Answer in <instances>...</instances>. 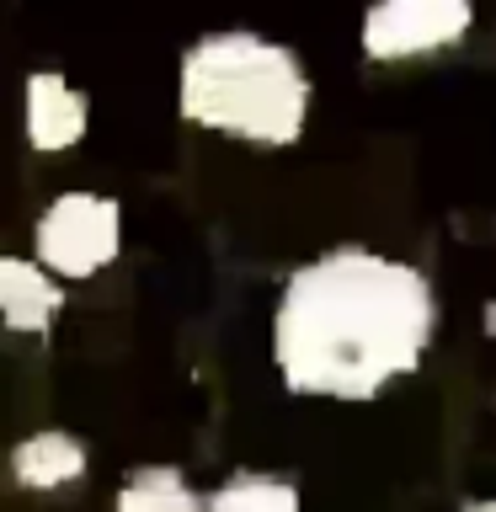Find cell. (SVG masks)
<instances>
[{
  "label": "cell",
  "instance_id": "cell-7",
  "mask_svg": "<svg viewBox=\"0 0 496 512\" xmlns=\"http://www.w3.org/2000/svg\"><path fill=\"white\" fill-rule=\"evenodd\" d=\"M64 288L32 256H0V326L16 336H38L59 320Z\"/></svg>",
  "mask_w": 496,
  "mask_h": 512
},
{
  "label": "cell",
  "instance_id": "cell-10",
  "mask_svg": "<svg viewBox=\"0 0 496 512\" xmlns=\"http://www.w3.org/2000/svg\"><path fill=\"white\" fill-rule=\"evenodd\" d=\"M459 512H496V496H475V502H464Z\"/></svg>",
  "mask_w": 496,
  "mask_h": 512
},
{
  "label": "cell",
  "instance_id": "cell-5",
  "mask_svg": "<svg viewBox=\"0 0 496 512\" xmlns=\"http://www.w3.org/2000/svg\"><path fill=\"white\" fill-rule=\"evenodd\" d=\"M91 134V102L64 70H32L22 80V139L32 155H70Z\"/></svg>",
  "mask_w": 496,
  "mask_h": 512
},
{
  "label": "cell",
  "instance_id": "cell-9",
  "mask_svg": "<svg viewBox=\"0 0 496 512\" xmlns=\"http://www.w3.org/2000/svg\"><path fill=\"white\" fill-rule=\"evenodd\" d=\"M203 512H304V496L294 480L267 470H235L203 496Z\"/></svg>",
  "mask_w": 496,
  "mask_h": 512
},
{
  "label": "cell",
  "instance_id": "cell-11",
  "mask_svg": "<svg viewBox=\"0 0 496 512\" xmlns=\"http://www.w3.org/2000/svg\"><path fill=\"white\" fill-rule=\"evenodd\" d=\"M480 326H486V331L496 336V304H486V315H480Z\"/></svg>",
  "mask_w": 496,
  "mask_h": 512
},
{
  "label": "cell",
  "instance_id": "cell-4",
  "mask_svg": "<svg viewBox=\"0 0 496 512\" xmlns=\"http://www.w3.org/2000/svg\"><path fill=\"white\" fill-rule=\"evenodd\" d=\"M475 27L470 0H384L363 16L358 48L368 64H411L459 48Z\"/></svg>",
  "mask_w": 496,
  "mask_h": 512
},
{
  "label": "cell",
  "instance_id": "cell-8",
  "mask_svg": "<svg viewBox=\"0 0 496 512\" xmlns=\"http://www.w3.org/2000/svg\"><path fill=\"white\" fill-rule=\"evenodd\" d=\"M112 512H203V491H192L176 464H139L112 491Z\"/></svg>",
  "mask_w": 496,
  "mask_h": 512
},
{
  "label": "cell",
  "instance_id": "cell-2",
  "mask_svg": "<svg viewBox=\"0 0 496 512\" xmlns=\"http://www.w3.org/2000/svg\"><path fill=\"white\" fill-rule=\"evenodd\" d=\"M310 70L299 54L267 32H203L176 64V112L203 134L256 144V150H288L310 123Z\"/></svg>",
  "mask_w": 496,
  "mask_h": 512
},
{
  "label": "cell",
  "instance_id": "cell-3",
  "mask_svg": "<svg viewBox=\"0 0 496 512\" xmlns=\"http://www.w3.org/2000/svg\"><path fill=\"white\" fill-rule=\"evenodd\" d=\"M123 256V203L96 187H64L32 224V262L59 288L91 283Z\"/></svg>",
  "mask_w": 496,
  "mask_h": 512
},
{
  "label": "cell",
  "instance_id": "cell-1",
  "mask_svg": "<svg viewBox=\"0 0 496 512\" xmlns=\"http://www.w3.org/2000/svg\"><path fill=\"white\" fill-rule=\"evenodd\" d=\"M438 294L406 256L331 246L299 262L272 304V368L299 400L363 406L432 352Z\"/></svg>",
  "mask_w": 496,
  "mask_h": 512
},
{
  "label": "cell",
  "instance_id": "cell-6",
  "mask_svg": "<svg viewBox=\"0 0 496 512\" xmlns=\"http://www.w3.org/2000/svg\"><path fill=\"white\" fill-rule=\"evenodd\" d=\"M6 470H11L16 491L59 496V491H70V486L86 480L91 448H86V438H75L70 427H38V432H27V438L11 443Z\"/></svg>",
  "mask_w": 496,
  "mask_h": 512
}]
</instances>
